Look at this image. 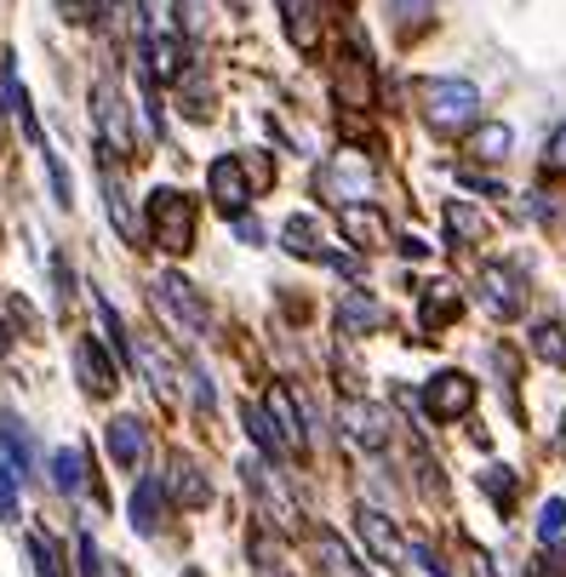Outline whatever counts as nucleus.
I'll return each instance as SVG.
<instances>
[{"instance_id": "2", "label": "nucleus", "mask_w": 566, "mask_h": 577, "mask_svg": "<svg viewBox=\"0 0 566 577\" xmlns=\"http://www.w3.org/2000/svg\"><path fill=\"white\" fill-rule=\"evenodd\" d=\"M144 234L160 246V252H189L195 246V207H189V195H178V189H155L149 195V223H144Z\"/></svg>"}, {"instance_id": "13", "label": "nucleus", "mask_w": 566, "mask_h": 577, "mask_svg": "<svg viewBox=\"0 0 566 577\" xmlns=\"http://www.w3.org/2000/svg\"><path fill=\"white\" fill-rule=\"evenodd\" d=\"M75 371H81V384L92 395H115L120 389V371L109 366L104 344H92V337H81V344H75Z\"/></svg>"}, {"instance_id": "17", "label": "nucleus", "mask_w": 566, "mask_h": 577, "mask_svg": "<svg viewBox=\"0 0 566 577\" xmlns=\"http://www.w3.org/2000/svg\"><path fill=\"white\" fill-rule=\"evenodd\" d=\"M109 452H115L120 469H138L144 452H149V429H144L138 418H115V423H109Z\"/></svg>"}, {"instance_id": "14", "label": "nucleus", "mask_w": 566, "mask_h": 577, "mask_svg": "<svg viewBox=\"0 0 566 577\" xmlns=\"http://www.w3.org/2000/svg\"><path fill=\"white\" fill-rule=\"evenodd\" d=\"M132 526H138L144 537H155L160 526H166V486L155 481V474H144V481L138 486H132Z\"/></svg>"}, {"instance_id": "25", "label": "nucleus", "mask_w": 566, "mask_h": 577, "mask_svg": "<svg viewBox=\"0 0 566 577\" xmlns=\"http://www.w3.org/2000/svg\"><path fill=\"white\" fill-rule=\"evenodd\" d=\"M526 344H532V355H538L544 366H560V371H566V326H560V321H538Z\"/></svg>"}, {"instance_id": "38", "label": "nucleus", "mask_w": 566, "mask_h": 577, "mask_svg": "<svg viewBox=\"0 0 566 577\" xmlns=\"http://www.w3.org/2000/svg\"><path fill=\"white\" fill-rule=\"evenodd\" d=\"M75 555H81V577H104V566H97V543L81 532V543H75Z\"/></svg>"}, {"instance_id": "36", "label": "nucleus", "mask_w": 566, "mask_h": 577, "mask_svg": "<svg viewBox=\"0 0 566 577\" xmlns=\"http://www.w3.org/2000/svg\"><path fill=\"white\" fill-rule=\"evenodd\" d=\"M407 560H418L429 577H452V571H447V560H441L436 549H429V543H407Z\"/></svg>"}, {"instance_id": "7", "label": "nucleus", "mask_w": 566, "mask_h": 577, "mask_svg": "<svg viewBox=\"0 0 566 577\" xmlns=\"http://www.w3.org/2000/svg\"><path fill=\"white\" fill-rule=\"evenodd\" d=\"M207 195H212V207H218L223 218H241V212H247L252 183H247V172H241V155H218V160L207 166Z\"/></svg>"}, {"instance_id": "12", "label": "nucleus", "mask_w": 566, "mask_h": 577, "mask_svg": "<svg viewBox=\"0 0 566 577\" xmlns=\"http://www.w3.org/2000/svg\"><path fill=\"white\" fill-rule=\"evenodd\" d=\"M338 223H344V234L360 246V252H373V246H384L389 241V223H384V212L373 207V200H355V207H338Z\"/></svg>"}, {"instance_id": "31", "label": "nucleus", "mask_w": 566, "mask_h": 577, "mask_svg": "<svg viewBox=\"0 0 566 577\" xmlns=\"http://www.w3.org/2000/svg\"><path fill=\"white\" fill-rule=\"evenodd\" d=\"M389 18L401 29H418V23L436 18V0H389Z\"/></svg>"}, {"instance_id": "18", "label": "nucleus", "mask_w": 566, "mask_h": 577, "mask_svg": "<svg viewBox=\"0 0 566 577\" xmlns=\"http://www.w3.org/2000/svg\"><path fill=\"white\" fill-rule=\"evenodd\" d=\"M184 75V46L172 35H149L144 41V81H172Z\"/></svg>"}, {"instance_id": "42", "label": "nucleus", "mask_w": 566, "mask_h": 577, "mask_svg": "<svg viewBox=\"0 0 566 577\" xmlns=\"http://www.w3.org/2000/svg\"><path fill=\"white\" fill-rule=\"evenodd\" d=\"M281 7H286V12H292V7H304V0H281Z\"/></svg>"}, {"instance_id": "19", "label": "nucleus", "mask_w": 566, "mask_h": 577, "mask_svg": "<svg viewBox=\"0 0 566 577\" xmlns=\"http://www.w3.org/2000/svg\"><path fill=\"white\" fill-rule=\"evenodd\" d=\"M338 97H344L349 109H366V104H373V70H366L360 52H349V57L338 63Z\"/></svg>"}, {"instance_id": "8", "label": "nucleus", "mask_w": 566, "mask_h": 577, "mask_svg": "<svg viewBox=\"0 0 566 577\" xmlns=\"http://www.w3.org/2000/svg\"><path fill=\"white\" fill-rule=\"evenodd\" d=\"M338 423H344V434L355 440V447H366V452H384L389 434H395V418L384 412V406H373V400H344L338 406Z\"/></svg>"}, {"instance_id": "23", "label": "nucleus", "mask_w": 566, "mask_h": 577, "mask_svg": "<svg viewBox=\"0 0 566 577\" xmlns=\"http://www.w3.org/2000/svg\"><path fill=\"white\" fill-rule=\"evenodd\" d=\"M172 497H184L189 508H207V503H212V481H207V474L195 469L189 458H178V463H172Z\"/></svg>"}, {"instance_id": "44", "label": "nucleus", "mask_w": 566, "mask_h": 577, "mask_svg": "<svg viewBox=\"0 0 566 577\" xmlns=\"http://www.w3.org/2000/svg\"><path fill=\"white\" fill-rule=\"evenodd\" d=\"M560 447H566V418H560Z\"/></svg>"}, {"instance_id": "40", "label": "nucleus", "mask_w": 566, "mask_h": 577, "mask_svg": "<svg viewBox=\"0 0 566 577\" xmlns=\"http://www.w3.org/2000/svg\"><path fill=\"white\" fill-rule=\"evenodd\" d=\"M401 258H429V246L418 241V234H407V241H401Z\"/></svg>"}, {"instance_id": "28", "label": "nucleus", "mask_w": 566, "mask_h": 577, "mask_svg": "<svg viewBox=\"0 0 566 577\" xmlns=\"http://www.w3.org/2000/svg\"><path fill=\"white\" fill-rule=\"evenodd\" d=\"M452 315H458L452 286H429V292H423V332H441Z\"/></svg>"}, {"instance_id": "39", "label": "nucleus", "mask_w": 566, "mask_h": 577, "mask_svg": "<svg viewBox=\"0 0 566 577\" xmlns=\"http://www.w3.org/2000/svg\"><path fill=\"white\" fill-rule=\"evenodd\" d=\"M235 234H241V241H247V246H258V241H263V229H258V218H247V212L235 218Z\"/></svg>"}, {"instance_id": "32", "label": "nucleus", "mask_w": 566, "mask_h": 577, "mask_svg": "<svg viewBox=\"0 0 566 577\" xmlns=\"http://www.w3.org/2000/svg\"><path fill=\"white\" fill-rule=\"evenodd\" d=\"M560 532H566V497H549V503L538 508V537H544V543H555Z\"/></svg>"}, {"instance_id": "27", "label": "nucleus", "mask_w": 566, "mask_h": 577, "mask_svg": "<svg viewBox=\"0 0 566 577\" xmlns=\"http://www.w3.org/2000/svg\"><path fill=\"white\" fill-rule=\"evenodd\" d=\"M481 492H486V497H492V503L510 515V508H515V469H504V463H486V469H481Z\"/></svg>"}, {"instance_id": "6", "label": "nucleus", "mask_w": 566, "mask_h": 577, "mask_svg": "<svg viewBox=\"0 0 566 577\" xmlns=\"http://www.w3.org/2000/svg\"><path fill=\"white\" fill-rule=\"evenodd\" d=\"M92 120H97V138H104V149L109 155H120V160H132V126H126V104H120V92H115V81H97L92 86Z\"/></svg>"}, {"instance_id": "34", "label": "nucleus", "mask_w": 566, "mask_h": 577, "mask_svg": "<svg viewBox=\"0 0 566 577\" xmlns=\"http://www.w3.org/2000/svg\"><path fill=\"white\" fill-rule=\"evenodd\" d=\"M241 172H247V183H252V195L275 183V166H270V160H263V149H252V155H241Z\"/></svg>"}, {"instance_id": "35", "label": "nucleus", "mask_w": 566, "mask_h": 577, "mask_svg": "<svg viewBox=\"0 0 566 577\" xmlns=\"http://www.w3.org/2000/svg\"><path fill=\"white\" fill-rule=\"evenodd\" d=\"M29 555H35V571H41V577H63V566H57V549H52V537H29Z\"/></svg>"}, {"instance_id": "16", "label": "nucleus", "mask_w": 566, "mask_h": 577, "mask_svg": "<svg viewBox=\"0 0 566 577\" xmlns=\"http://www.w3.org/2000/svg\"><path fill=\"white\" fill-rule=\"evenodd\" d=\"M0 452H7V463H12L18 474H35V469H41L35 440H29L23 418H12V412H0Z\"/></svg>"}, {"instance_id": "15", "label": "nucleus", "mask_w": 566, "mask_h": 577, "mask_svg": "<svg viewBox=\"0 0 566 577\" xmlns=\"http://www.w3.org/2000/svg\"><path fill=\"white\" fill-rule=\"evenodd\" d=\"M378 326H384V303L366 297V292H344V303H338V332L344 337H366V332H378Z\"/></svg>"}, {"instance_id": "1", "label": "nucleus", "mask_w": 566, "mask_h": 577, "mask_svg": "<svg viewBox=\"0 0 566 577\" xmlns=\"http://www.w3.org/2000/svg\"><path fill=\"white\" fill-rule=\"evenodd\" d=\"M418 104L436 132H458V126L481 120V86L458 81V75H429V81H418Z\"/></svg>"}, {"instance_id": "29", "label": "nucleus", "mask_w": 566, "mask_h": 577, "mask_svg": "<svg viewBox=\"0 0 566 577\" xmlns=\"http://www.w3.org/2000/svg\"><path fill=\"white\" fill-rule=\"evenodd\" d=\"M52 486L57 492H81V452L75 447H63V452H52Z\"/></svg>"}, {"instance_id": "22", "label": "nucleus", "mask_w": 566, "mask_h": 577, "mask_svg": "<svg viewBox=\"0 0 566 577\" xmlns=\"http://www.w3.org/2000/svg\"><path fill=\"white\" fill-rule=\"evenodd\" d=\"M515 149V132L504 126V120H481L475 132H470V155L475 160H504Z\"/></svg>"}, {"instance_id": "37", "label": "nucleus", "mask_w": 566, "mask_h": 577, "mask_svg": "<svg viewBox=\"0 0 566 577\" xmlns=\"http://www.w3.org/2000/svg\"><path fill=\"white\" fill-rule=\"evenodd\" d=\"M544 166H549V172H566V120L555 126V138H549V149H544Z\"/></svg>"}, {"instance_id": "3", "label": "nucleus", "mask_w": 566, "mask_h": 577, "mask_svg": "<svg viewBox=\"0 0 566 577\" xmlns=\"http://www.w3.org/2000/svg\"><path fill=\"white\" fill-rule=\"evenodd\" d=\"M315 189L332 200V207H355V200H373V166H366V155L344 149V155H332L321 172H315Z\"/></svg>"}, {"instance_id": "20", "label": "nucleus", "mask_w": 566, "mask_h": 577, "mask_svg": "<svg viewBox=\"0 0 566 577\" xmlns=\"http://www.w3.org/2000/svg\"><path fill=\"white\" fill-rule=\"evenodd\" d=\"M104 207H109V223H115L120 241L138 246V241H144V223H138V212H132V200H126V189H120L115 178H104Z\"/></svg>"}, {"instance_id": "33", "label": "nucleus", "mask_w": 566, "mask_h": 577, "mask_svg": "<svg viewBox=\"0 0 566 577\" xmlns=\"http://www.w3.org/2000/svg\"><path fill=\"white\" fill-rule=\"evenodd\" d=\"M0 521H18V469L0 458Z\"/></svg>"}, {"instance_id": "4", "label": "nucleus", "mask_w": 566, "mask_h": 577, "mask_svg": "<svg viewBox=\"0 0 566 577\" xmlns=\"http://www.w3.org/2000/svg\"><path fill=\"white\" fill-rule=\"evenodd\" d=\"M470 406H475V378H470V371H436V378L423 384V412L436 423L470 418Z\"/></svg>"}, {"instance_id": "24", "label": "nucleus", "mask_w": 566, "mask_h": 577, "mask_svg": "<svg viewBox=\"0 0 566 577\" xmlns=\"http://www.w3.org/2000/svg\"><path fill=\"white\" fill-rule=\"evenodd\" d=\"M281 246H286L292 258H326V252H321V229H315V218H304V212L281 223Z\"/></svg>"}, {"instance_id": "41", "label": "nucleus", "mask_w": 566, "mask_h": 577, "mask_svg": "<svg viewBox=\"0 0 566 577\" xmlns=\"http://www.w3.org/2000/svg\"><path fill=\"white\" fill-rule=\"evenodd\" d=\"M0 144H7V109H0Z\"/></svg>"}, {"instance_id": "9", "label": "nucleus", "mask_w": 566, "mask_h": 577, "mask_svg": "<svg viewBox=\"0 0 566 577\" xmlns=\"http://www.w3.org/2000/svg\"><path fill=\"white\" fill-rule=\"evenodd\" d=\"M355 532H360V543L373 549L384 566H407V543H401V532H395V521L384 515V508H355Z\"/></svg>"}, {"instance_id": "5", "label": "nucleus", "mask_w": 566, "mask_h": 577, "mask_svg": "<svg viewBox=\"0 0 566 577\" xmlns=\"http://www.w3.org/2000/svg\"><path fill=\"white\" fill-rule=\"evenodd\" d=\"M155 303H160V310H166V321H172L184 337H201V332L212 326L207 303L195 297V286H189L184 275H160V281H155Z\"/></svg>"}, {"instance_id": "30", "label": "nucleus", "mask_w": 566, "mask_h": 577, "mask_svg": "<svg viewBox=\"0 0 566 577\" xmlns=\"http://www.w3.org/2000/svg\"><path fill=\"white\" fill-rule=\"evenodd\" d=\"M46 155V178H52V200H57V207H75V183H70V166H63V155L46 144L41 149Z\"/></svg>"}, {"instance_id": "10", "label": "nucleus", "mask_w": 566, "mask_h": 577, "mask_svg": "<svg viewBox=\"0 0 566 577\" xmlns=\"http://www.w3.org/2000/svg\"><path fill=\"white\" fill-rule=\"evenodd\" d=\"M481 303H486V315L497 321H515L526 310V297H521V275L510 263H486L481 269Z\"/></svg>"}, {"instance_id": "43", "label": "nucleus", "mask_w": 566, "mask_h": 577, "mask_svg": "<svg viewBox=\"0 0 566 577\" xmlns=\"http://www.w3.org/2000/svg\"><path fill=\"white\" fill-rule=\"evenodd\" d=\"M263 577H286V571H270V566H263Z\"/></svg>"}, {"instance_id": "21", "label": "nucleus", "mask_w": 566, "mask_h": 577, "mask_svg": "<svg viewBox=\"0 0 566 577\" xmlns=\"http://www.w3.org/2000/svg\"><path fill=\"white\" fill-rule=\"evenodd\" d=\"M241 423H247V434L258 440V452L263 458H286V440H281V429H275V418L270 412H263V406H241Z\"/></svg>"}, {"instance_id": "26", "label": "nucleus", "mask_w": 566, "mask_h": 577, "mask_svg": "<svg viewBox=\"0 0 566 577\" xmlns=\"http://www.w3.org/2000/svg\"><path fill=\"white\" fill-rule=\"evenodd\" d=\"M447 229H452L458 246H475L481 234H486V218L470 207V200H447Z\"/></svg>"}, {"instance_id": "11", "label": "nucleus", "mask_w": 566, "mask_h": 577, "mask_svg": "<svg viewBox=\"0 0 566 577\" xmlns=\"http://www.w3.org/2000/svg\"><path fill=\"white\" fill-rule=\"evenodd\" d=\"M263 412L275 418V429H281V440H286V452H304V447H310V406L297 400L292 389H270Z\"/></svg>"}]
</instances>
